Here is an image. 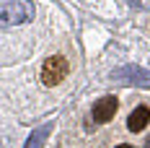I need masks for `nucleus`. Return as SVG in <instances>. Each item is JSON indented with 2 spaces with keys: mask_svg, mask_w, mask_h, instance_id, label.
I'll use <instances>...</instances> for the list:
<instances>
[{
  "mask_svg": "<svg viewBox=\"0 0 150 148\" xmlns=\"http://www.w3.org/2000/svg\"><path fill=\"white\" fill-rule=\"evenodd\" d=\"M117 148H132V146H117Z\"/></svg>",
  "mask_w": 150,
  "mask_h": 148,
  "instance_id": "nucleus-7",
  "label": "nucleus"
},
{
  "mask_svg": "<svg viewBox=\"0 0 150 148\" xmlns=\"http://www.w3.org/2000/svg\"><path fill=\"white\" fill-rule=\"evenodd\" d=\"M67 70H70L67 60L60 57V55H54V57L47 60L44 68H42V83H44V86H57L62 78L67 75Z\"/></svg>",
  "mask_w": 150,
  "mask_h": 148,
  "instance_id": "nucleus-3",
  "label": "nucleus"
},
{
  "mask_svg": "<svg viewBox=\"0 0 150 148\" xmlns=\"http://www.w3.org/2000/svg\"><path fill=\"white\" fill-rule=\"evenodd\" d=\"M148 122H150V109L148 107H137V109H132V114L127 119V127L132 133H140V130H145Z\"/></svg>",
  "mask_w": 150,
  "mask_h": 148,
  "instance_id": "nucleus-5",
  "label": "nucleus"
},
{
  "mask_svg": "<svg viewBox=\"0 0 150 148\" xmlns=\"http://www.w3.org/2000/svg\"><path fill=\"white\" fill-rule=\"evenodd\" d=\"M117 107H119V102H117V96H104V99H98L96 102V107H93V119L96 122H109V119L117 114Z\"/></svg>",
  "mask_w": 150,
  "mask_h": 148,
  "instance_id": "nucleus-4",
  "label": "nucleus"
},
{
  "mask_svg": "<svg viewBox=\"0 0 150 148\" xmlns=\"http://www.w3.org/2000/svg\"><path fill=\"white\" fill-rule=\"evenodd\" d=\"M148 148H150V138H148Z\"/></svg>",
  "mask_w": 150,
  "mask_h": 148,
  "instance_id": "nucleus-8",
  "label": "nucleus"
},
{
  "mask_svg": "<svg viewBox=\"0 0 150 148\" xmlns=\"http://www.w3.org/2000/svg\"><path fill=\"white\" fill-rule=\"evenodd\" d=\"M49 133H52V122L36 127V130L29 135V140H26V146H23V148H42V146H44V140L49 138Z\"/></svg>",
  "mask_w": 150,
  "mask_h": 148,
  "instance_id": "nucleus-6",
  "label": "nucleus"
},
{
  "mask_svg": "<svg viewBox=\"0 0 150 148\" xmlns=\"http://www.w3.org/2000/svg\"><path fill=\"white\" fill-rule=\"evenodd\" d=\"M34 3L31 0H0V29L21 26L34 21Z\"/></svg>",
  "mask_w": 150,
  "mask_h": 148,
  "instance_id": "nucleus-1",
  "label": "nucleus"
},
{
  "mask_svg": "<svg viewBox=\"0 0 150 148\" xmlns=\"http://www.w3.org/2000/svg\"><path fill=\"white\" fill-rule=\"evenodd\" d=\"M111 81L117 83H124V86H142V89H150V70L145 68H137V65H122L111 73Z\"/></svg>",
  "mask_w": 150,
  "mask_h": 148,
  "instance_id": "nucleus-2",
  "label": "nucleus"
}]
</instances>
